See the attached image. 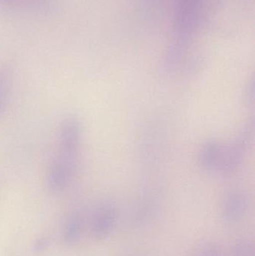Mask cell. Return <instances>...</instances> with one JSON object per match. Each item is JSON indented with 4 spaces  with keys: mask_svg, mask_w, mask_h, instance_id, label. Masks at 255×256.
Returning a JSON list of instances; mask_svg holds the SVG:
<instances>
[{
    "mask_svg": "<svg viewBox=\"0 0 255 256\" xmlns=\"http://www.w3.org/2000/svg\"><path fill=\"white\" fill-rule=\"evenodd\" d=\"M84 221L81 215L75 214L67 221L64 227L63 238L68 245H73L79 242L83 232Z\"/></svg>",
    "mask_w": 255,
    "mask_h": 256,
    "instance_id": "obj_3",
    "label": "cell"
},
{
    "mask_svg": "<svg viewBox=\"0 0 255 256\" xmlns=\"http://www.w3.org/2000/svg\"><path fill=\"white\" fill-rule=\"evenodd\" d=\"M12 68L9 66L0 68V114L4 110L11 88Z\"/></svg>",
    "mask_w": 255,
    "mask_h": 256,
    "instance_id": "obj_4",
    "label": "cell"
},
{
    "mask_svg": "<svg viewBox=\"0 0 255 256\" xmlns=\"http://www.w3.org/2000/svg\"><path fill=\"white\" fill-rule=\"evenodd\" d=\"M1 3L4 4H10L14 2L16 0H0Z\"/></svg>",
    "mask_w": 255,
    "mask_h": 256,
    "instance_id": "obj_7",
    "label": "cell"
},
{
    "mask_svg": "<svg viewBox=\"0 0 255 256\" xmlns=\"http://www.w3.org/2000/svg\"><path fill=\"white\" fill-rule=\"evenodd\" d=\"M255 246L252 242L241 240L233 248V256H255Z\"/></svg>",
    "mask_w": 255,
    "mask_h": 256,
    "instance_id": "obj_6",
    "label": "cell"
},
{
    "mask_svg": "<svg viewBox=\"0 0 255 256\" xmlns=\"http://www.w3.org/2000/svg\"><path fill=\"white\" fill-rule=\"evenodd\" d=\"M245 210V204L243 200H231L223 209V220L229 224L238 222L244 216Z\"/></svg>",
    "mask_w": 255,
    "mask_h": 256,
    "instance_id": "obj_5",
    "label": "cell"
},
{
    "mask_svg": "<svg viewBox=\"0 0 255 256\" xmlns=\"http://www.w3.org/2000/svg\"><path fill=\"white\" fill-rule=\"evenodd\" d=\"M81 141V130L74 118L61 123L58 132L56 148L47 174L49 189L60 192L68 188L74 178Z\"/></svg>",
    "mask_w": 255,
    "mask_h": 256,
    "instance_id": "obj_1",
    "label": "cell"
},
{
    "mask_svg": "<svg viewBox=\"0 0 255 256\" xmlns=\"http://www.w3.org/2000/svg\"><path fill=\"white\" fill-rule=\"evenodd\" d=\"M118 214L115 208L103 206L94 212L91 218V236L97 240L108 238L118 225Z\"/></svg>",
    "mask_w": 255,
    "mask_h": 256,
    "instance_id": "obj_2",
    "label": "cell"
}]
</instances>
